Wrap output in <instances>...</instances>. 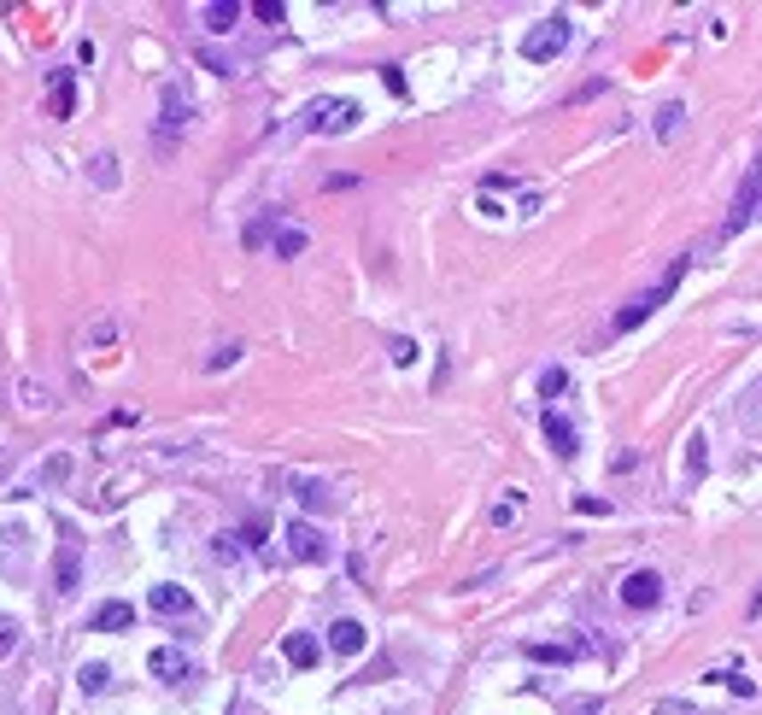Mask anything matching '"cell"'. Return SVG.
<instances>
[{
	"label": "cell",
	"mask_w": 762,
	"mask_h": 715,
	"mask_svg": "<svg viewBox=\"0 0 762 715\" xmlns=\"http://www.w3.org/2000/svg\"><path fill=\"white\" fill-rule=\"evenodd\" d=\"M358 118H364V106H358V100H340V94H323V100L305 106L311 135H346V129H358Z\"/></svg>",
	"instance_id": "6da1fadb"
},
{
	"label": "cell",
	"mask_w": 762,
	"mask_h": 715,
	"mask_svg": "<svg viewBox=\"0 0 762 715\" xmlns=\"http://www.w3.org/2000/svg\"><path fill=\"white\" fill-rule=\"evenodd\" d=\"M569 36H575V29H569V18L557 12V18H546V24H534L523 36V59H534V65H546V59H557L569 47Z\"/></svg>",
	"instance_id": "7a4b0ae2"
},
{
	"label": "cell",
	"mask_w": 762,
	"mask_h": 715,
	"mask_svg": "<svg viewBox=\"0 0 762 715\" xmlns=\"http://www.w3.org/2000/svg\"><path fill=\"white\" fill-rule=\"evenodd\" d=\"M680 270H686V258H675V270H669V276H663V281H657V288H651V294H639V299H634V305H621V311H616V335H628V329H639V323H645V317H651V311H657V305H663V299H669V294H675V281H680Z\"/></svg>",
	"instance_id": "3957f363"
},
{
	"label": "cell",
	"mask_w": 762,
	"mask_h": 715,
	"mask_svg": "<svg viewBox=\"0 0 762 715\" xmlns=\"http://www.w3.org/2000/svg\"><path fill=\"white\" fill-rule=\"evenodd\" d=\"M188 118H194V106H188V94H182V83H170L165 88V106H158V147H176V135L188 129Z\"/></svg>",
	"instance_id": "277c9868"
},
{
	"label": "cell",
	"mask_w": 762,
	"mask_h": 715,
	"mask_svg": "<svg viewBox=\"0 0 762 715\" xmlns=\"http://www.w3.org/2000/svg\"><path fill=\"white\" fill-rule=\"evenodd\" d=\"M657 598H663V575L657 569H634V575L621 581V604L628 610H651Z\"/></svg>",
	"instance_id": "5b68a950"
},
{
	"label": "cell",
	"mask_w": 762,
	"mask_h": 715,
	"mask_svg": "<svg viewBox=\"0 0 762 715\" xmlns=\"http://www.w3.org/2000/svg\"><path fill=\"white\" fill-rule=\"evenodd\" d=\"M757 211H762V158L750 165V183L739 188V199H734V217H727V235H734V229H745L750 217H757Z\"/></svg>",
	"instance_id": "8992f818"
},
{
	"label": "cell",
	"mask_w": 762,
	"mask_h": 715,
	"mask_svg": "<svg viewBox=\"0 0 762 715\" xmlns=\"http://www.w3.org/2000/svg\"><path fill=\"white\" fill-rule=\"evenodd\" d=\"M288 551H294L299 563H323L328 557V540L311 528V522H294V528H288Z\"/></svg>",
	"instance_id": "52a82bcc"
},
{
	"label": "cell",
	"mask_w": 762,
	"mask_h": 715,
	"mask_svg": "<svg viewBox=\"0 0 762 715\" xmlns=\"http://www.w3.org/2000/svg\"><path fill=\"white\" fill-rule=\"evenodd\" d=\"M369 646V633H364V622H353V616H340L335 628H328V651L335 657H358V651Z\"/></svg>",
	"instance_id": "ba28073f"
},
{
	"label": "cell",
	"mask_w": 762,
	"mask_h": 715,
	"mask_svg": "<svg viewBox=\"0 0 762 715\" xmlns=\"http://www.w3.org/2000/svg\"><path fill=\"white\" fill-rule=\"evenodd\" d=\"M147 604H153L158 616H194V592L170 587V581H165V587H153V592H147Z\"/></svg>",
	"instance_id": "9c48e42d"
},
{
	"label": "cell",
	"mask_w": 762,
	"mask_h": 715,
	"mask_svg": "<svg viewBox=\"0 0 762 715\" xmlns=\"http://www.w3.org/2000/svg\"><path fill=\"white\" fill-rule=\"evenodd\" d=\"M77 575H83V546L65 540V546H59V563H53V587L59 592H77Z\"/></svg>",
	"instance_id": "30bf717a"
},
{
	"label": "cell",
	"mask_w": 762,
	"mask_h": 715,
	"mask_svg": "<svg viewBox=\"0 0 762 715\" xmlns=\"http://www.w3.org/2000/svg\"><path fill=\"white\" fill-rule=\"evenodd\" d=\"M546 440H551V451H557V458H575V422L569 417H557V410H546Z\"/></svg>",
	"instance_id": "8fae6325"
},
{
	"label": "cell",
	"mask_w": 762,
	"mask_h": 715,
	"mask_svg": "<svg viewBox=\"0 0 762 715\" xmlns=\"http://www.w3.org/2000/svg\"><path fill=\"white\" fill-rule=\"evenodd\" d=\"M129 622H135V604H124V598H112V604H100L94 610V633H124Z\"/></svg>",
	"instance_id": "7c38bea8"
},
{
	"label": "cell",
	"mask_w": 762,
	"mask_h": 715,
	"mask_svg": "<svg viewBox=\"0 0 762 715\" xmlns=\"http://www.w3.org/2000/svg\"><path fill=\"white\" fill-rule=\"evenodd\" d=\"M282 657L294 662V669H311V662L323 657V646H317L311 633H288V639H282Z\"/></svg>",
	"instance_id": "4fadbf2b"
},
{
	"label": "cell",
	"mask_w": 762,
	"mask_h": 715,
	"mask_svg": "<svg viewBox=\"0 0 762 715\" xmlns=\"http://www.w3.org/2000/svg\"><path fill=\"white\" fill-rule=\"evenodd\" d=\"M147 669H153L158 680H188V657L182 651H170V646H158L153 657H147Z\"/></svg>",
	"instance_id": "5bb4252c"
},
{
	"label": "cell",
	"mask_w": 762,
	"mask_h": 715,
	"mask_svg": "<svg viewBox=\"0 0 762 715\" xmlns=\"http://www.w3.org/2000/svg\"><path fill=\"white\" fill-rule=\"evenodd\" d=\"M235 18H240V6H235V0H212V6H206V29H212V36L235 29Z\"/></svg>",
	"instance_id": "9a60e30c"
},
{
	"label": "cell",
	"mask_w": 762,
	"mask_h": 715,
	"mask_svg": "<svg viewBox=\"0 0 762 715\" xmlns=\"http://www.w3.org/2000/svg\"><path fill=\"white\" fill-rule=\"evenodd\" d=\"M680 124H686V106H680V100H669L663 112H657V141H675Z\"/></svg>",
	"instance_id": "2e32d148"
},
{
	"label": "cell",
	"mask_w": 762,
	"mask_h": 715,
	"mask_svg": "<svg viewBox=\"0 0 762 715\" xmlns=\"http://www.w3.org/2000/svg\"><path fill=\"white\" fill-rule=\"evenodd\" d=\"M77 680H83L88 698H100V692L112 687V669H106V662H83V674H77Z\"/></svg>",
	"instance_id": "e0dca14e"
},
{
	"label": "cell",
	"mask_w": 762,
	"mask_h": 715,
	"mask_svg": "<svg viewBox=\"0 0 762 715\" xmlns=\"http://www.w3.org/2000/svg\"><path fill=\"white\" fill-rule=\"evenodd\" d=\"M305 253V229H276V258H299Z\"/></svg>",
	"instance_id": "ac0fdd59"
},
{
	"label": "cell",
	"mask_w": 762,
	"mask_h": 715,
	"mask_svg": "<svg viewBox=\"0 0 762 715\" xmlns=\"http://www.w3.org/2000/svg\"><path fill=\"white\" fill-rule=\"evenodd\" d=\"M686 469H692V475H704V469H709V451H704V435H692V440H686Z\"/></svg>",
	"instance_id": "d6986e66"
},
{
	"label": "cell",
	"mask_w": 762,
	"mask_h": 715,
	"mask_svg": "<svg viewBox=\"0 0 762 715\" xmlns=\"http://www.w3.org/2000/svg\"><path fill=\"white\" fill-rule=\"evenodd\" d=\"M563 387H569V370H546V376H539V399H557Z\"/></svg>",
	"instance_id": "ffe728a7"
},
{
	"label": "cell",
	"mask_w": 762,
	"mask_h": 715,
	"mask_svg": "<svg viewBox=\"0 0 762 715\" xmlns=\"http://www.w3.org/2000/svg\"><path fill=\"white\" fill-rule=\"evenodd\" d=\"M516 510H523V492H510L505 505H493V528H510V522H516Z\"/></svg>",
	"instance_id": "44dd1931"
},
{
	"label": "cell",
	"mask_w": 762,
	"mask_h": 715,
	"mask_svg": "<svg viewBox=\"0 0 762 715\" xmlns=\"http://www.w3.org/2000/svg\"><path fill=\"white\" fill-rule=\"evenodd\" d=\"M71 100L77 94H71V83H65V70H59V77H53V112L65 118V112H71Z\"/></svg>",
	"instance_id": "7402d4cb"
},
{
	"label": "cell",
	"mask_w": 762,
	"mask_h": 715,
	"mask_svg": "<svg viewBox=\"0 0 762 715\" xmlns=\"http://www.w3.org/2000/svg\"><path fill=\"white\" fill-rule=\"evenodd\" d=\"M528 657H534V662H569L575 651H563V646H528Z\"/></svg>",
	"instance_id": "603a6c76"
},
{
	"label": "cell",
	"mask_w": 762,
	"mask_h": 715,
	"mask_svg": "<svg viewBox=\"0 0 762 715\" xmlns=\"http://www.w3.org/2000/svg\"><path fill=\"white\" fill-rule=\"evenodd\" d=\"M18 651V622H0V657H12Z\"/></svg>",
	"instance_id": "cb8c5ba5"
},
{
	"label": "cell",
	"mask_w": 762,
	"mask_h": 715,
	"mask_svg": "<svg viewBox=\"0 0 762 715\" xmlns=\"http://www.w3.org/2000/svg\"><path fill=\"white\" fill-rule=\"evenodd\" d=\"M240 358V346H223V352H212V358H206V370H229Z\"/></svg>",
	"instance_id": "d4e9b609"
},
{
	"label": "cell",
	"mask_w": 762,
	"mask_h": 715,
	"mask_svg": "<svg viewBox=\"0 0 762 715\" xmlns=\"http://www.w3.org/2000/svg\"><path fill=\"white\" fill-rule=\"evenodd\" d=\"M299 499H305V505H323L328 492H323V481H299Z\"/></svg>",
	"instance_id": "484cf974"
},
{
	"label": "cell",
	"mask_w": 762,
	"mask_h": 715,
	"mask_svg": "<svg viewBox=\"0 0 762 715\" xmlns=\"http://www.w3.org/2000/svg\"><path fill=\"white\" fill-rule=\"evenodd\" d=\"M253 12H258V18H264V24H282V18H288V12H282V6H276V0H258Z\"/></svg>",
	"instance_id": "4316f807"
},
{
	"label": "cell",
	"mask_w": 762,
	"mask_h": 715,
	"mask_svg": "<svg viewBox=\"0 0 762 715\" xmlns=\"http://www.w3.org/2000/svg\"><path fill=\"white\" fill-rule=\"evenodd\" d=\"M94 183H100V188H112V183H118V170H112V158H94Z\"/></svg>",
	"instance_id": "83f0119b"
},
{
	"label": "cell",
	"mask_w": 762,
	"mask_h": 715,
	"mask_svg": "<svg viewBox=\"0 0 762 715\" xmlns=\"http://www.w3.org/2000/svg\"><path fill=\"white\" fill-rule=\"evenodd\" d=\"M381 83L393 88V94H405V77H399V65H381Z\"/></svg>",
	"instance_id": "f1b7e54d"
},
{
	"label": "cell",
	"mask_w": 762,
	"mask_h": 715,
	"mask_svg": "<svg viewBox=\"0 0 762 715\" xmlns=\"http://www.w3.org/2000/svg\"><path fill=\"white\" fill-rule=\"evenodd\" d=\"M42 475H47V481H65V475H71V458H53V463L42 469Z\"/></svg>",
	"instance_id": "f546056e"
},
{
	"label": "cell",
	"mask_w": 762,
	"mask_h": 715,
	"mask_svg": "<svg viewBox=\"0 0 762 715\" xmlns=\"http://www.w3.org/2000/svg\"><path fill=\"white\" fill-rule=\"evenodd\" d=\"M575 510H580V516H604L610 505H604V499H575Z\"/></svg>",
	"instance_id": "4dcf8cb0"
},
{
	"label": "cell",
	"mask_w": 762,
	"mask_h": 715,
	"mask_svg": "<svg viewBox=\"0 0 762 715\" xmlns=\"http://www.w3.org/2000/svg\"><path fill=\"white\" fill-rule=\"evenodd\" d=\"M393 364H417V346L410 340H393Z\"/></svg>",
	"instance_id": "1f68e13d"
}]
</instances>
